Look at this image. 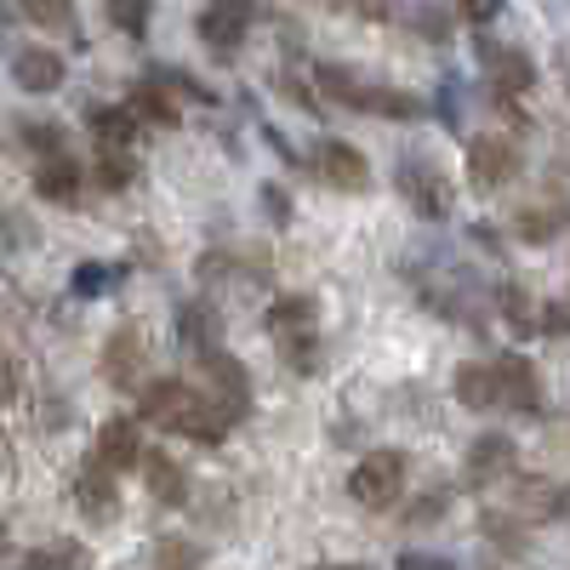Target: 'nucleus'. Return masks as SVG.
I'll use <instances>...</instances> for the list:
<instances>
[{"instance_id": "nucleus-1", "label": "nucleus", "mask_w": 570, "mask_h": 570, "mask_svg": "<svg viewBox=\"0 0 570 570\" xmlns=\"http://www.w3.org/2000/svg\"><path fill=\"white\" fill-rule=\"evenodd\" d=\"M137 422H155L166 428V434H183V440H195V445H223L228 440V428L234 416L195 383H183V376H160V383H142L137 394Z\"/></svg>"}, {"instance_id": "nucleus-2", "label": "nucleus", "mask_w": 570, "mask_h": 570, "mask_svg": "<svg viewBox=\"0 0 570 570\" xmlns=\"http://www.w3.org/2000/svg\"><path fill=\"white\" fill-rule=\"evenodd\" d=\"M314 80H320L325 98H337V104H348V109H360V115H383V120H422V115H428V104L416 98V91L371 86V80H360V75H348V69H337V63H320Z\"/></svg>"}, {"instance_id": "nucleus-3", "label": "nucleus", "mask_w": 570, "mask_h": 570, "mask_svg": "<svg viewBox=\"0 0 570 570\" xmlns=\"http://www.w3.org/2000/svg\"><path fill=\"white\" fill-rule=\"evenodd\" d=\"M405 480H411V456L405 451H371L348 473V497L360 508H371V513H389L405 497Z\"/></svg>"}, {"instance_id": "nucleus-4", "label": "nucleus", "mask_w": 570, "mask_h": 570, "mask_svg": "<svg viewBox=\"0 0 570 570\" xmlns=\"http://www.w3.org/2000/svg\"><path fill=\"white\" fill-rule=\"evenodd\" d=\"M473 58H480L485 80L497 98H525V91L537 86V58L525 52V46H508V40H491L485 29L473 35Z\"/></svg>"}, {"instance_id": "nucleus-5", "label": "nucleus", "mask_w": 570, "mask_h": 570, "mask_svg": "<svg viewBox=\"0 0 570 570\" xmlns=\"http://www.w3.org/2000/svg\"><path fill=\"white\" fill-rule=\"evenodd\" d=\"M394 188L411 200V212H416V217H428V223H445V217H451V206H456V195H451V183L440 177V166H428V160H416V155H405V160H400Z\"/></svg>"}, {"instance_id": "nucleus-6", "label": "nucleus", "mask_w": 570, "mask_h": 570, "mask_svg": "<svg viewBox=\"0 0 570 570\" xmlns=\"http://www.w3.org/2000/svg\"><path fill=\"white\" fill-rule=\"evenodd\" d=\"M195 365H200V376H206V394H212L234 422H246V416H252V376H246V365L234 360L228 348H212V354H200Z\"/></svg>"}, {"instance_id": "nucleus-7", "label": "nucleus", "mask_w": 570, "mask_h": 570, "mask_svg": "<svg viewBox=\"0 0 570 570\" xmlns=\"http://www.w3.org/2000/svg\"><path fill=\"white\" fill-rule=\"evenodd\" d=\"M308 166L331 183V188H343V195H371V160L354 149V142H343V137H320L314 142V155H308Z\"/></svg>"}, {"instance_id": "nucleus-8", "label": "nucleus", "mask_w": 570, "mask_h": 570, "mask_svg": "<svg viewBox=\"0 0 570 570\" xmlns=\"http://www.w3.org/2000/svg\"><path fill=\"white\" fill-rule=\"evenodd\" d=\"M519 177V149H513V137L502 131H480L468 142V183L480 188V195H491V188L513 183Z\"/></svg>"}, {"instance_id": "nucleus-9", "label": "nucleus", "mask_w": 570, "mask_h": 570, "mask_svg": "<svg viewBox=\"0 0 570 570\" xmlns=\"http://www.w3.org/2000/svg\"><path fill=\"white\" fill-rule=\"evenodd\" d=\"M142 371H149V354H142V331L126 320L104 337V383H115L120 394H142Z\"/></svg>"}, {"instance_id": "nucleus-10", "label": "nucleus", "mask_w": 570, "mask_h": 570, "mask_svg": "<svg viewBox=\"0 0 570 570\" xmlns=\"http://www.w3.org/2000/svg\"><path fill=\"white\" fill-rule=\"evenodd\" d=\"M513 462H519V445L508 434H480L468 445V456H462V485L468 491H491L497 480L513 473Z\"/></svg>"}, {"instance_id": "nucleus-11", "label": "nucleus", "mask_w": 570, "mask_h": 570, "mask_svg": "<svg viewBox=\"0 0 570 570\" xmlns=\"http://www.w3.org/2000/svg\"><path fill=\"white\" fill-rule=\"evenodd\" d=\"M115 480H120V473L104 468L98 456L80 462V473H75V502H80V513L91 519V525H115V519H120V491H115Z\"/></svg>"}, {"instance_id": "nucleus-12", "label": "nucleus", "mask_w": 570, "mask_h": 570, "mask_svg": "<svg viewBox=\"0 0 570 570\" xmlns=\"http://www.w3.org/2000/svg\"><path fill=\"white\" fill-rule=\"evenodd\" d=\"M195 29H200V40L212 46L217 58H234L240 40H246V29H252V0H212Z\"/></svg>"}, {"instance_id": "nucleus-13", "label": "nucleus", "mask_w": 570, "mask_h": 570, "mask_svg": "<svg viewBox=\"0 0 570 570\" xmlns=\"http://www.w3.org/2000/svg\"><path fill=\"white\" fill-rule=\"evenodd\" d=\"M91 456H98L104 468H115V473H131V468H142V428H137V416H109V422H98V440H91Z\"/></svg>"}, {"instance_id": "nucleus-14", "label": "nucleus", "mask_w": 570, "mask_h": 570, "mask_svg": "<svg viewBox=\"0 0 570 570\" xmlns=\"http://www.w3.org/2000/svg\"><path fill=\"white\" fill-rule=\"evenodd\" d=\"M451 394L468 411H502V365L497 360H462L451 376Z\"/></svg>"}, {"instance_id": "nucleus-15", "label": "nucleus", "mask_w": 570, "mask_h": 570, "mask_svg": "<svg viewBox=\"0 0 570 570\" xmlns=\"http://www.w3.org/2000/svg\"><path fill=\"white\" fill-rule=\"evenodd\" d=\"M502 365V411H519V416H542V376L525 354H497Z\"/></svg>"}, {"instance_id": "nucleus-16", "label": "nucleus", "mask_w": 570, "mask_h": 570, "mask_svg": "<svg viewBox=\"0 0 570 570\" xmlns=\"http://www.w3.org/2000/svg\"><path fill=\"white\" fill-rule=\"evenodd\" d=\"M63 75H69V63H63V52H52V46H18V52H12V80L23 91H35V98L58 91Z\"/></svg>"}, {"instance_id": "nucleus-17", "label": "nucleus", "mask_w": 570, "mask_h": 570, "mask_svg": "<svg viewBox=\"0 0 570 570\" xmlns=\"http://www.w3.org/2000/svg\"><path fill=\"white\" fill-rule=\"evenodd\" d=\"M142 480H149V497L160 502V508H188V468L171 456V451H149L142 456Z\"/></svg>"}, {"instance_id": "nucleus-18", "label": "nucleus", "mask_w": 570, "mask_h": 570, "mask_svg": "<svg viewBox=\"0 0 570 570\" xmlns=\"http://www.w3.org/2000/svg\"><path fill=\"white\" fill-rule=\"evenodd\" d=\"M12 7H18V18H23L29 29H40V35H69L75 46H86L75 0H12Z\"/></svg>"}, {"instance_id": "nucleus-19", "label": "nucleus", "mask_w": 570, "mask_h": 570, "mask_svg": "<svg viewBox=\"0 0 570 570\" xmlns=\"http://www.w3.org/2000/svg\"><path fill=\"white\" fill-rule=\"evenodd\" d=\"M177 337H183V348L188 354H212V348H223V314L212 308V303H183L177 308Z\"/></svg>"}, {"instance_id": "nucleus-20", "label": "nucleus", "mask_w": 570, "mask_h": 570, "mask_svg": "<svg viewBox=\"0 0 570 570\" xmlns=\"http://www.w3.org/2000/svg\"><path fill=\"white\" fill-rule=\"evenodd\" d=\"M80 183H86V171L75 166V155H58V160H40L35 166V195L52 200V206H75L80 200Z\"/></svg>"}, {"instance_id": "nucleus-21", "label": "nucleus", "mask_w": 570, "mask_h": 570, "mask_svg": "<svg viewBox=\"0 0 570 570\" xmlns=\"http://www.w3.org/2000/svg\"><path fill=\"white\" fill-rule=\"evenodd\" d=\"M137 115H131V104H91L86 109V131L98 137V149H126V142L137 137Z\"/></svg>"}, {"instance_id": "nucleus-22", "label": "nucleus", "mask_w": 570, "mask_h": 570, "mask_svg": "<svg viewBox=\"0 0 570 570\" xmlns=\"http://www.w3.org/2000/svg\"><path fill=\"white\" fill-rule=\"evenodd\" d=\"M274 348H279V360L292 365L297 376H314V371L325 365V343H320V325H297V331H279V337H274Z\"/></svg>"}, {"instance_id": "nucleus-23", "label": "nucleus", "mask_w": 570, "mask_h": 570, "mask_svg": "<svg viewBox=\"0 0 570 570\" xmlns=\"http://www.w3.org/2000/svg\"><path fill=\"white\" fill-rule=\"evenodd\" d=\"M497 308H502V325L513 331V337H531V331H542V303H531L525 285H497Z\"/></svg>"}, {"instance_id": "nucleus-24", "label": "nucleus", "mask_w": 570, "mask_h": 570, "mask_svg": "<svg viewBox=\"0 0 570 570\" xmlns=\"http://www.w3.org/2000/svg\"><path fill=\"white\" fill-rule=\"evenodd\" d=\"M131 115L142 120V126H160V131H171L177 126V104H171V91L149 75V80H137V91H131Z\"/></svg>"}, {"instance_id": "nucleus-25", "label": "nucleus", "mask_w": 570, "mask_h": 570, "mask_svg": "<svg viewBox=\"0 0 570 570\" xmlns=\"http://www.w3.org/2000/svg\"><path fill=\"white\" fill-rule=\"evenodd\" d=\"M564 223H570L564 206H525V212H513V234H519L525 246H548V240H559Z\"/></svg>"}, {"instance_id": "nucleus-26", "label": "nucleus", "mask_w": 570, "mask_h": 570, "mask_svg": "<svg viewBox=\"0 0 570 570\" xmlns=\"http://www.w3.org/2000/svg\"><path fill=\"white\" fill-rule=\"evenodd\" d=\"M18 142H23L29 155H40V160L69 155V131L58 120H18Z\"/></svg>"}, {"instance_id": "nucleus-27", "label": "nucleus", "mask_w": 570, "mask_h": 570, "mask_svg": "<svg viewBox=\"0 0 570 570\" xmlns=\"http://www.w3.org/2000/svg\"><path fill=\"white\" fill-rule=\"evenodd\" d=\"M149 559H155V570H200L206 564V548L195 537H160L149 548Z\"/></svg>"}, {"instance_id": "nucleus-28", "label": "nucleus", "mask_w": 570, "mask_h": 570, "mask_svg": "<svg viewBox=\"0 0 570 570\" xmlns=\"http://www.w3.org/2000/svg\"><path fill=\"white\" fill-rule=\"evenodd\" d=\"M109 23L126 35V40H149V18H155V0H104Z\"/></svg>"}, {"instance_id": "nucleus-29", "label": "nucleus", "mask_w": 570, "mask_h": 570, "mask_svg": "<svg viewBox=\"0 0 570 570\" xmlns=\"http://www.w3.org/2000/svg\"><path fill=\"white\" fill-rule=\"evenodd\" d=\"M137 177V160L126 149H98V166H91V183L104 188V195H120V188H131Z\"/></svg>"}, {"instance_id": "nucleus-30", "label": "nucleus", "mask_w": 570, "mask_h": 570, "mask_svg": "<svg viewBox=\"0 0 570 570\" xmlns=\"http://www.w3.org/2000/svg\"><path fill=\"white\" fill-rule=\"evenodd\" d=\"M23 570H86V548L80 542H46L23 553Z\"/></svg>"}, {"instance_id": "nucleus-31", "label": "nucleus", "mask_w": 570, "mask_h": 570, "mask_svg": "<svg viewBox=\"0 0 570 570\" xmlns=\"http://www.w3.org/2000/svg\"><path fill=\"white\" fill-rule=\"evenodd\" d=\"M297 325H320V314H314V297H274V308H268V337H279V331H297Z\"/></svg>"}, {"instance_id": "nucleus-32", "label": "nucleus", "mask_w": 570, "mask_h": 570, "mask_svg": "<svg viewBox=\"0 0 570 570\" xmlns=\"http://www.w3.org/2000/svg\"><path fill=\"white\" fill-rule=\"evenodd\" d=\"M109 285H115V268H109V263H80V268L69 274V297L91 303V297H104Z\"/></svg>"}, {"instance_id": "nucleus-33", "label": "nucleus", "mask_w": 570, "mask_h": 570, "mask_svg": "<svg viewBox=\"0 0 570 570\" xmlns=\"http://www.w3.org/2000/svg\"><path fill=\"white\" fill-rule=\"evenodd\" d=\"M445 508H451V485H434L428 497H416V508L405 513V525H434V519H445Z\"/></svg>"}, {"instance_id": "nucleus-34", "label": "nucleus", "mask_w": 570, "mask_h": 570, "mask_svg": "<svg viewBox=\"0 0 570 570\" xmlns=\"http://www.w3.org/2000/svg\"><path fill=\"white\" fill-rule=\"evenodd\" d=\"M480 531H485L497 548H508V553H519V548H525V531H519L513 519H502V513H485V519H480Z\"/></svg>"}, {"instance_id": "nucleus-35", "label": "nucleus", "mask_w": 570, "mask_h": 570, "mask_svg": "<svg viewBox=\"0 0 570 570\" xmlns=\"http://www.w3.org/2000/svg\"><path fill=\"white\" fill-rule=\"evenodd\" d=\"M257 200H263V212H268L274 228H292V195H285L279 183H263V188H257Z\"/></svg>"}, {"instance_id": "nucleus-36", "label": "nucleus", "mask_w": 570, "mask_h": 570, "mask_svg": "<svg viewBox=\"0 0 570 570\" xmlns=\"http://www.w3.org/2000/svg\"><path fill=\"white\" fill-rule=\"evenodd\" d=\"M411 29H416L422 40H434V46H440V40L451 35V12H440V7H416V12H411Z\"/></svg>"}, {"instance_id": "nucleus-37", "label": "nucleus", "mask_w": 570, "mask_h": 570, "mask_svg": "<svg viewBox=\"0 0 570 570\" xmlns=\"http://www.w3.org/2000/svg\"><path fill=\"white\" fill-rule=\"evenodd\" d=\"M451 7L473 23V29H485V23H497L502 18V7H508V0H451Z\"/></svg>"}, {"instance_id": "nucleus-38", "label": "nucleus", "mask_w": 570, "mask_h": 570, "mask_svg": "<svg viewBox=\"0 0 570 570\" xmlns=\"http://www.w3.org/2000/svg\"><path fill=\"white\" fill-rule=\"evenodd\" d=\"M394 570H462V564L445 559V553H422V548H411V553L394 559Z\"/></svg>"}, {"instance_id": "nucleus-39", "label": "nucleus", "mask_w": 570, "mask_h": 570, "mask_svg": "<svg viewBox=\"0 0 570 570\" xmlns=\"http://www.w3.org/2000/svg\"><path fill=\"white\" fill-rule=\"evenodd\" d=\"M542 331L548 337H570V308L564 303H542Z\"/></svg>"}, {"instance_id": "nucleus-40", "label": "nucleus", "mask_w": 570, "mask_h": 570, "mask_svg": "<svg viewBox=\"0 0 570 570\" xmlns=\"http://www.w3.org/2000/svg\"><path fill=\"white\" fill-rule=\"evenodd\" d=\"M337 7H354L365 18H389V0H337Z\"/></svg>"}, {"instance_id": "nucleus-41", "label": "nucleus", "mask_w": 570, "mask_h": 570, "mask_svg": "<svg viewBox=\"0 0 570 570\" xmlns=\"http://www.w3.org/2000/svg\"><path fill=\"white\" fill-rule=\"evenodd\" d=\"M18 400V376H12V365L0 360V405H12Z\"/></svg>"}, {"instance_id": "nucleus-42", "label": "nucleus", "mask_w": 570, "mask_h": 570, "mask_svg": "<svg viewBox=\"0 0 570 570\" xmlns=\"http://www.w3.org/2000/svg\"><path fill=\"white\" fill-rule=\"evenodd\" d=\"M553 513H559V519H570V485H559V502H553Z\"/></svg>"}, {"instance_id": "nucleus-43", "label": "nucleus", "mask_w": 570, "mask_h": 570, "mask_svg": "<svg viewBox=\"0 0 570 570\" xmlns=\"http://www.w3.org/2000/svg\"><path fill=\"white\" fill-rule=\"evenodd\" d=\"M325 570H360V564H325Z\"/></svg>"}, {"instance_id": "nucleus-44", "label": "nucleus", "mask_w": 570, "mask_h": 570, "mask_svg": "<svg viewBox=\"0 0 570 570\" xmlns=\"http://www.w3.org/2000/svg\"><path fill=\"white\" fill-rule=\"evenodd\" d=\"M0 462H7V434H0Z\"/></svg>"}, {"instance_id": "nucleus-45", "label": "nucleus", "mask_w": 570, "mask_h": 570, "mask_svg": "<svg viewBox=\"0 0 570 570\" xmlns=\"http://www.w3.org/2000/svg\"><path fill=\"white\" fill-rule=\"evenodd\" d=\"M0 553H7V531H0Z\"/></svg>"}]
</instances>
